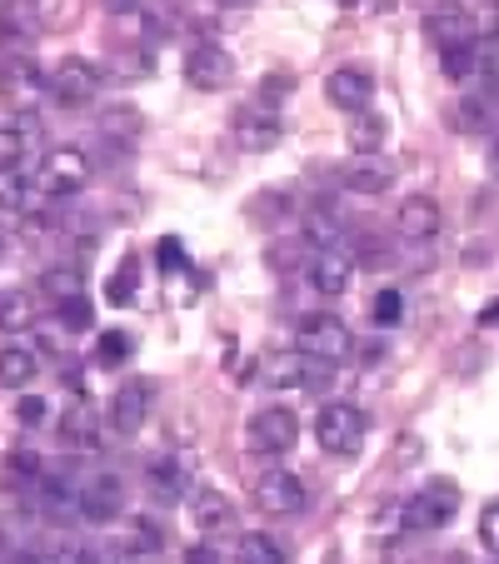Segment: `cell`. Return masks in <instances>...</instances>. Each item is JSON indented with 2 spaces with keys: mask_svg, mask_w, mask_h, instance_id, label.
Wrapping results in <instances>:
<instances>
[{
  "mask_svg": "<svg viewBox=\"0 0 499 564\" xmlns=\"http://www.w3.org/2000/svg\"><path fill=\"white\" fill-rule=\"evenodd\" d=\"M35 195L41 200H70L90 185V155L80 145H55L45 150V160L35 165Z\"/></svg>",
  "mask_w": 499,
  "mask_h": 564,
  "instance_id": "cell-1",
  "label": "cell"
},
{
  "mask_svg": "<svg viewBox=\"0 0 499 564\" xmlns=\"http://www.w3.org/2000/svg\"><path fill=\"white\" fill-rule=\"evenodd\" d=\"M295 350L310 355L315 365H329V370H335V365L350 360L355 335L340 315H305L300 319V335H295Z\"/></svg>",
  "mask_w": 499,
  "mask_h": 564,
  "instance_id": "cell-2",
  "label": "cell"
},
{
  "mask_svg": "<svg viewBox=\"0 0 499 564\" xmlns=\"http://www.w3.org/2000/svg\"><path fill=\"white\" fill-rule=\"evenodd\" d=\"M365 435H370V420H365V410L350 405V400H329L315 415V440L329 455H360Z\"/></svg>",
  "mask_w": 499,
  "mask_h": 564,
  "instance_id": "cell-3",
  "label": "cell"
},
{
  "mask_svg": "<svg viewBox=\"0 0 499 564\" xmlns=\"http://www.w3.org/2000/svg\"><path fill=\"white\" fill-rule=\"evenodd\" d=\"M459 514V485L455 479H430L420 495L404 500V530H445Z\"/></svg>",
  "mask_w": 499,
  "mask_h": 564,
  "instance_id": "cell-4",
  "label": "cell"
},
{
  "mask_svg": "<svg viewBox=\"0 0 499 564\" xmlns=\"http://www.w3.org/2000/svg\"><path fill=\"white\" fill-rule=\"evenodd\" d=\"M100 86H106V70H100L96 61H86V55H65L51 70V96L61 100L65 110L90 106V100L100 96Z\"/></svg>",
  "mask_w": 499,
  "mask_h": 564,
  "instance_id": "cell-5",
  "label": "cell"
},
{
  "mask_svg": "<svg viewBox=\"0 0 499 564\" xmlns=\"http://www.w3.org/2000/svg\"><path fill=\"white\" fill-rule=\"evenodd\" d=\"M300 440V420L290 415L285 405H265L250 415V425H245V445L256 449V455H290Z\"/></svg>",
  "mask_w": 499,
  "mask_h": 564,
  "instance_id": "cell-6",
  "label": "cell"
},
{
  "mask_svg": "<svg viewBox=\"0 0 499 564\" xmlns=\"http://www.w3.org/2000/svg\"><path fill=\"white\" fill-rule=\"evenodd\" d=\"M0 96H6L11 110L25 116V110H35L51 96V75H45L31 55H15V61H6V70H0Z\"/></svg>",
  "mask_w": 499,
  "mask_h": 564,
  "instance_id": "cell-7",
  "label": "cell"
},
{
  "mask_svg": "<svg viewBox=\"0 0 499 564\" xmlns=\"http://www.w3.org/2000/svg\"><path fill=\"white\" fill-rule=\"evenodd\" d=\"M230 80H235L230 51H220V45H191V55H185V86L215 96V90H225Z\"/></svg>",
  "mask_w": 499,
  "mask_h": 564,
  "instance_id": "cell-8",
  "label": "cell"
},
{
  "mask_svg": "<svg viewBox=\"0 0 499 564\" xmlns=\"http://www.w3.org/2000/svg\"><path fill=\"white\" fill-rule=\"evenodd\" d=\"M425 41L435 45V51L475 45V41H479V25H475V15L459 11V6H435V11L425 15Z\"/></svg>",
  "mask_w": 499,
  "mask_h": 564,
  "instance_id": "cell-9",
  "label": "cell"
},
{
  "mask_svg": "<svg viewBox=\"0 0 499 564\" xmlns=\"http://www.w3.org/2000/svg\"><path fill=\"white\" fill-rule=\"evenodd\" d=\"M150 400H155L150 380H126L110 394V430L116 435H140V425L150 420Z\"/></svg>",
  "mask_w": 499,
  "mask_h": 564,
  "instance_id": "cell-10",
  "label": "cell"
},
{
  "mask_svg": "<svg viewBox=\"0 0 499 564\" xmlns=\"http://www.w3.org/2000/svg\"><path fill=\"white\" fill-rule=\"evenodd\" d=\"M325 96H329V106L360 116V110H370V100H375V75L365 70V65H340V70H329Z\"/></svg>",
  "mask_w": 499,
  "mask_h": 564,
  "instance_id": "cell-11",
  "label": "cell"
},
{
  "mask_svg": "<svg viewBox=\"0 0 499 564\" xmlns=\"http://www.w3.org/2000/svg\"><path fill=\"white\" fill-rule=\"evenodd\" d=\"M256 505L265 514H300L305 510V485H300V475H290V469H265V475L256 479Z\"/></svg>",
  "mask_w": 499,
  "mask_h": 564,
  "instance_id": "cell-12",
  "label": "cell"
},
{
  "mask_svg": "<svg viewBox=\"0 0 499 564\" xmlns=\"http://www.w3.org/2000/svg\"><path fill=\"white\" fill-rule=\"evenodd\" d=\"M120 510H126V485H120V475H96L80 485V520L110 524Z\"/></svg>",
  "mask_w": 499,
  "mask_h": 564,
  "instance_id": "cell-13",
  "label": "cell"
},
{
  "mask_svg": "<svg viewBox=\"0 0 499 564\" xmlns=\"http://www.w3.org/2000/svg\"><path fill=\"white\" fill-rule=\"evenodd\" d=\"M440 225H445V210H440L435 195H410V200H400V210H394V230H400L404 240H435Z\"/></svg>",
  "mask_w": 499,
  "mask_h": 564,
  "instance_id": "cell-14",
  "label": "cell"
},
{
  "mask_svg": "<svg viewBox=\"0 0 499 564\" xmlns=\"http://www.w3.org/2000/svg\"><path fill=\"white\" fill-rule=\"evenodd\" d=\"M145 490L155 495L160 505H181L191 495V465L181 455H165V459H150L145 465Z\"/></svg>",
  "mask_w": 499,
  "mask_h": 564,
  "instance_id": "cell-15",
  "label": "cell"
},
{
  "mask_svg": "<svg viewBox=\"0 0 499 564\" xmlns=\"http://www.w3.org/2000/svg\"><path fill=\"white\" fill-rule=\"evenodd\" d=\"M325 370H310V355L285 350V355H270L265 360V384L270 390H310V384H325Z\"/></svg>",
  "mask_w": 499,
  "mask_h": 564,
  "instance_id": "cell-16",
  "label": "cell"
},
{
  "mask_svg": "<svg viewBox=\"0 0 499 564\" xmlns=\"http://www.w3.org/2000/svg\"><path fill=\"white\" fill-rule=\"evenodd\" d=\"M191 520L200 534H220L235 524V505L225 490H215V485H195L191 490Z\"/></svg>",
  "mask_w": 499,
  "mask_h": 564,
  "instance_id": "cell-17",
  "label": "cell"
},
{
  "mask_svg": "<svg viewBox=\"0 0 499 564\" xmlns=\"http://www.w3.org/2000/svg\"><path fill=\"white\" fill-rule=\"evenodd\" d=\"M305 275H310V285L319 290V295H345L350 290V280H355V265H350V256H340V250H315L310 256V265H305Z\"/></svg>",
  "mask_w": 499,
  "mask_h": 564,
  "instance_id": "cell-18",
  "label": "cell"
},
{
  "mask_svg": "<svg viewBox=\"0 0 499 564\" xmlns=\"http://www.w3.org/2000/svg\"><path fill=\"white\" fill-rule=\"evenodd\" d=\"M160 550H165V530H160L150 514H135V520H126V530H120V560L150 564V560H160Z\"/></svg>",
  "mask_w": 499,
  "mask_h": 564,
  "instance_id": "cell-19",
  "label": "cell"
},
{
  "mask_svg": "<svg viewBox=\"0 0 499 564\" xmlns=\"http://www.w3.org/2000/svg\"><path fill=\"white\" fill-rule=\"evenodd\" d=\"M280 135H285V126H280L275 110H240L235 116V145L240 150H275Z\"/></svg>",
  "mask_w": 499,
  "mask_h": 564,
  "instance_id": "cell-20",
  "label": "cell"
},
{
  "mask_svg": "<svg viewBox=\"0 0 499 564\" xmlns=\"http://www.w3.org/2000/svg\"><path fill=\"white\" fill-rule=\"evenodd\" d=\"M61 440H65V449H75V455H96V449H100V420H96V410H90L86 400L65 405Z\"/></svg>",
  "mask_w": 499,
  "mask_h": 564,
  "instance_id": "cell-21",
  "label": "cell"
},
{
  "mask_svg": "<svg viewBox=\"0 0 499 564\" xmlns=\"http://www.w3.org/2000/svg\"><path fill=\"white\" fill-rule=\"evenodd\" d=\"M35 25H41V6H35V0H6V6H0V45H6V51L31 45Z\"/></svg>",
  "mask_w": 499,
  "mask_h": 564,
  "instance_id": "cell-22",
  "label": "cell"
},
{
  "mask_svg": "<svg viewBox=\"0 0 499 564\" xmlns=\"http://www.w3.org/2000/svg\"><path fill=\"white\" fill-rule=\"evenodd\" d=\"M35 500L51 520H65V514H80V485L65 475H41L35 479Z\"/></svg>",
  "mask_w": 499,
  "mask_h": 564,
  "instance_id": "cell-23",
  "label": "cell"
},
{
  "mask_svg": "<svg viewBox=\"0 0 499 564\" xmlns=\"http://www.w3.org/2000/svg\"><path fill=\"white\" fill-rule=\"evenodd\" d=\"M345 185H350L355 195H384L394 185V165L380 155H360L345 165Z\"/></svg>",
  "mask_w": 499,
  "mask_h": 564,
  "instance_id": "cell-24",
  "label": "cell"
},
{
  "mask_svg": "<svg viewBox=\"0 0 499 564\" xmlns=\"http://www.w3.org/2000/svg\"><path fill=\"white\" fill-rule=\"evenodd\" d=\"M100 135L110 140V145H140V135H145V116H140V106H110L106 116H100Z\"/></svg>",
  "mask_w": 499,
  "mask_h": 564,
  "instance_id": "cell-25",
  "label": "cell"
},
{
  "mask_svg": "<svg viewBox=\"0 0 499 564\" xmlns=\"http://www.w3.org/2000/svg\"><path fill=\"white\" fill-rule=\"evenodd\" d=\"M35 375H41V355H35L31 345H6V350H0V384H6V390H25Z\"/></svg>",
  "mask_w": 499,
  "mask_h": 564,
  "instance_id": "cell-26",
  "label": "cell"
},
{
  "mask_svg": "<svg viewBox=\"0 0 499 564\" xmlns=\"http://www.w3.org/2000/svg\"><path fill=\"white\" fill-rule=\"evenodd\" d=\"M390 140V120L380 110H360L350 116V150L355 155H380V145Z\"/></svg>",
  "mask_w": 499,
  "mask_h": 564,
  "instance_id": "cell-27",
  "label": "cell"
},
{
  "mask_svg": "<svg viewBox=\"0 0 499 564\" xmlns=\"http://www.w3.org/2000/svg\"><path fill=\"white\" fill-rule=\"evenodd\" d=\"M35 325V300L25 290H0V335L31 330Z\"/></svg>",
  "mask_w": 499,
  "mask_h": 564,
  "instance_id": "cell-28",
  "label": "cell"
},
{
  "mask_svg": "<svg viewBox=\"0 0 499 564\" xmlns=\"http://www.w3.org/2000/svg\"><path fill=\"white\" fill-rule=\"evenodd\" d=\"M440 65L455 86H469L479 70H485V55H479V41L475 45H455V51H440Z\"/></svg>",
  "mask_w": 499,
  "mask_h": 564,
  "instance_id": "cell-29",
  "label": "cell"
},
{
  "mask_svg": "<svg viewBox=\"0 0 499 564\" xmlns=\"http://www.w3.org/2000/svg\"><path fill=\"white\" fill-rule=\"evenodd\" d=\"M235 564H285V550H280L270 534H240Z\"/></svg>",
  "mask_w": 499,
  "mask_h": 564,
  "instance_id": "cell-30",
  "label": "cell"
},
{
  "mask_svg": "<svg viewBox=\"0 0 499 564\" xmlns=\"http://www.w3.org/2000/svg\"><path fill=\"white\" fill-rule=\"evenodd\" d=\"M31 195H35L31 175H21V171L0 175V210H25V205H31Z\"/></svg>",
  "mask_w": 499,
  "mask_h": 564,
  "instance_id": "cell-31",
  "label": "cell"
},
{
  "mask_svg": "<svg viewBox=\"0 0 499 564\" xmlns=\"http://www.w3.org/2000/svg\"><path fill=\"white\" fill-rule=\"evenodd\" d=\"M41 285H45V295H51L55 305H65V300L80 295V270H70V265H51V270L41 275Z\"/></svg>",
  "mask_w": 499,
  "mask_h": 564,
  "instance_id": "cell-32",
  "label": "cell"
},
{
  "mask_svg": "<svg viewBox=\"0 0 499 564\" xmlns=\"http://www.w3.org/2000/svg\"><path fill=\"white\" fill-rule=\"evenodd\" d=\"M25 145H31V135H25L21 126H0V175H6V171H21Z\"/></svg>",
  "mask_w": 499,
  "mask_h": 564,
  "instance_id": "cell-33",
  "label": "cell"
},
{
  "mask_svg": "<svg viewBox=\"0 0 499 564\" xmlns=\"http://www.w3.org/2000/svg\"><path fill=\"white\" fill-rule=\"evenodd\" d=\"M400 315H404V295L394 285H384L380 295L370 300V319L380 325V330H390V325H400Z\"/></svg>",
  "mask_w": 499,
  "mask_h": 564,
  "instance_id": "cell-34",
  "label": "cell"
},
{
  "mask_svg": "<svg viewBox=\"0 0 499 564\" xmlns=\"http://www.w3.org/2000/svg\"><path fill=\"white\" fill-rule=\"evenodd\" d=\"M455 120H459V130L479 135V130L489 126V100H485V96H465V100L455 106Z\"/></svg>",
  "mask_w": 499,
  "mask_h": 564,
  "instance_id": "cell-35",
  "label": "cell"
},
{
  "mask_svg": "<svg viewBox=\"0 0 499 564\" xmlns=\"http://www.w3.org/2000/svg\"><path fill=\"white\" fill-rule=\"evenodd\" d=\"M305 235H310V240H315L319 250H335V246H340V225L329 220L325 210H310V220H305Z\"/></svg>",
  "mask_w": 499,
  "mask_h": 564,
  "instance_id": "cell-36",
  "label": "cell"
},
{
  "mask_svg": "<svg viewBox=\"0 0 499 564\" xmlns=\"http://www.w3.org/2000/svg\"><path fill=\"white\" fill-rule=\"evenodd\" d=\"M126 360H130V335H120V330L100 335L96 340V365H126Z\"/></svg>",
  "mask_w": 499,
  "mask_h": 564,
  "instance_id": "cell-37",
  "label": "cell"
},
{
  "mask_svg": "<svg viewBox=\"0 0 499 564\" xmlns=\"http://www.w3.org/2000/svg\"><path fill=\"white\" fill-rule=\"evenodd\" d=\"M61 325H65V330H70V335L90 330V300H86V295L65 300V305H61Z\"/></svg>",
  "mask_w": 499,
  "mask_h": 564,
  "instance_id": "cell-38",
  "label": "cell"
},
{
  "mask_svg": "<svg viewBox=\"0 0 499 564\" xmlns=\"http://www.w3.org/2000/svg\"><path fill=\"white\" fill-rule=\"evenodd\" d=\"M135 270H140V260L130 256L126 265H120V275L110 280V285H116V290H106V295H110V305H130V295H135Z\"/></svg>",
  "mask_w": 499,
  "mask_h": 564,
  "instance_id": "cell-39",
  "label": "cell"
},
{
  "mask_svg": "<svg viewBox=\"0 0 499 564\" xmlns=\"http://www.w3.org/2000/svg\"><path fill=\"white\" fill-rule=\"evenodd\" d=\"M155 265H160V270H181V265H185V250H181V240H175V235H165V240H160Z\"/></svg>",
  "mask_w": 499,
  "mask_h": 564,
  "instance_id": "cell-40",
  "label": "cell"
},
{
  "mask_svg": "<svg viewBox=\"0 0 499 564\" xmlns=\"http://www.w3.org/2000/svg\"><path fill=\"white\" fill-rule=\"evenodd\" d=\"M479 540H485L489 550L499 554V500L485 505V514H479Z\"/></svg>",
  "mask_w": 499,
  "mask_h": 564,
  "instance_id": "cell-41",
  "label": "cell"
},
{
  "mask_svg": "<svg viewBox=\"0 0 499 564\" xmlns=\"http://www.w3.org/2000/svg\"><path fill=\"white\" fill-rule=\"evenodd\" d=\"M15 420H21L25 430H35V425H41V420H45V400H41V394H25L21 405H15Z\"/></svg>",
  "mask_w": 499,
  "mask_h": 564,
  "instance_id": "cell-42",
  "label": "cell"
},
{
  "mask_svg": "<svg viewBox=\"0 0 499 564\" xmlns=\"http://www.w3.org/2000/svg\"><path fill=\"white\" fill-rule=\"evenodd\" d=\"M285 96H290V80H285V75H265V80H260V106H280Z\"/></svg>",
  "mask_w": 499,
  "mask_h": 564,
  "instance_id": "cell-43",
  "label": "cell"
},
{
  "mask_svg": "<svg viewBox=\"0 0 499 564\" xmlns=\"http://www.w3.org/2000/svg\"><path fill=\"white\" fill-rule=\"evenodd\" d=\"M11 469H15V475L41 479V455H35V449H15V455H11Z\"/></svg>",
  "mask_w": 499,
  "mask_h": 564,
  "instance_id": "cell-44",
  "label": "cell"
},
{
  "mask_svg": "<svg viewBox=\"0 0 499 564\" xmlns=\"http://www.w3.org/2000/svg\"><path fill=\"white\" fill-rule=\"evenodd\" d=\"M185 564H220V554H215L210 544H191V550H185Z\"/></svg>",
  "mask_w": 499,
  "mask_h": 564,
  "instance_id": "cell-45",
  "label": "cell"
},
{
  "mask_svg": "<svg viewBox=\"0 0 499 564\" xmlns=\"http://www.w3.org/2000/svg\"><path fill=\"white\" fill-rule=\"evenodd\" d=\"M70 564H106V554L90 550V544H80V550H70Z\"/></svg>",
  "mask_w": 499,
  "mask_h": 564,
  "instance_id": "cell-46",
  "label": "cell"
},
{
  "mask_svg": "<svg viewBox=\"0 0 499 564\" xmlns=\"http://www.w3.org/2000/svg\"><path fill=\"white\" fill-rule=\"evenodd\" d=\"M485 31L499 35V0H489V11H485Z\"/></svg>",
  "mask_w": 499,
  "mask_h": 564,
  "instance_id": "cell-47",
  "label": "cell"
},
{
  "mask_svg": "<svg viewBox=\"0 0 499 564\" xmlns=\"http://www.w3.org/2000/svg\"><path fill=\"white\" fill-rule=\"evenodd\" d=\"M135 6H140V0H106L110 15H126V11H135Z\"/></svg>",
  "mask_w": 499,
  "mask_h": 564,
  "instance_id": "cell-48",
  "label": "cell"
},
{
  "mask_svg": "<svg viewBox=\"0 0 499 564\" xmlns=\"http://www.w3.org/2000/svg\"><path fill=\"white\" fill-rule=\"evenodd\" d=\"M479 325H499V300H495V305L479 310Z\"/></svg>",
  "mask_w": 499,
  "mask_h": 564,
  "instance_id": "cell-49",
  "label": "cell"
},
{
  "mask_svg": "<svg viewBox=\"0 0 499 564\" xmlns=\"http://www.w3.org/2000/svg\"><path fill=\"white\" fill-rule=\"evenodd\" d=\"M489 175H495V181H499V135L489 140Z\"/></svg>",
  "mask_w": 499,
  "mask_h": 564,
  "instance_id": "cell-50",
  "label": "cell"
},
{
  "mask_svg": "<svg viewBox=\"0 0 499 564\" xmlns=\"http://www.w3.org/2000/svg\"><path fill=\"white\" fill-rule=\"evenodd\" d=\"M220 6H250V0H220Z\"/></svg>",
  "mask_w": 499,
  "mask_h": 564,
  "instance_id": "cell-51",
  "label": "cell"
},
{
  "mask_svg": "<svg viewBox=\"0 0 499 564\" xmlns=\"http://www.w3.org/2000/svg\"><path fill=\"white\" fill-rule=\"evenodd\" d=\"M335 6H360V0H335Z\"/></svg>",
  "mask_w": 499,
  "mask_h": 564,
  "instance_id": "cell-52",
  "label": "cell"
},
{
  "mask_svg": "<svg viewBox=\"0 0 499 564\" xmlns=\"http://www.w3.org/2000/svg\"><path fill=\"white\" fill-rule=\"evenodd\" d=\"M495 564H499V560H495Z\"/></svg>",
  "mask_w": 499,
  "mask_h": 564,
  "instance_id": "cell-53",
  "label": "cell"
}]
</instances>
